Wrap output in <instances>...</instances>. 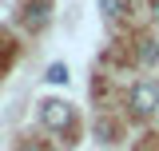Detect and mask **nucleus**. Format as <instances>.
Listing matches in <instances>:
<instances>
[{"instance_id": "obj_1", "label": "nucleus", "mask_w": 159, "mask_h": 151, "mask_svg": "<svg viewBox=\"0 0 159 151\" xmlns=\"http://www.w3.org/2000/svg\"><path fill=\"white\" fill-rule=\"evenodd\" d=\"M40 119H44V127L64 131V127L72 123V108H68L64 99H44V103H40Z\"/></svg>"}, {"instance_id": "obj_2", "label": "nucleus", "mask_w": 159, "mask_h": 151, "mask_svg": "<svg viewBox=\"0 0 159 151\" xmlns=\"http://www.w3.org/2000/svg\"><path fill=\"white\" fill-rule=\"evenodd\" d=\"M131 108H135V115H151L159 108V88L147 84V80L135 84V88H131Z\"/></svg>"}, {"instance_id": "obj_3", "label": "nucleus", "mask_w": 159, "mask_h": 151, "mask_svg": "<svg viewBox=\"0 0 159 151\" xmlns=\"http://www.w3.org/2000/svg\"><path fill=\"white\" fill-rule=\"evenodd\" d=\"M159 60V44L155 40H139V64H155Z\"/></svg>"}, {"instance_id": "obj_4", "label": "nucleus", "mask_w": 159, "mask_h": 151, "mask_svg": "<svg viewBox=\"0 0 159 151\" xmlns=\"http://www.w3.org/2000/svg\"><path fill=\"white\" fill-rule=\"evenodd\" d=\"M99 12H103L107 20H116L119 12H123V0H99Z\"/></svg>"}, {"instance_id": "obj_5", "label": "nucleus", "mask_w": 159, "mask_h": 151, "mask_svg": "<svg viewBox=\"0 0 159 151\" xmlns=\"http://www.w3.org/2000/svg\"><path fill=\"white\" fill-rule=\"evenodd\" d=\"M44 80H48V84H68V68H64V64H52Z\"/></svg>"}, {"instance_id": "obj_6", "label": "nucleus", "mask_w": 159, "mask_h": 151, "mask_svg": "<svg viewBox=\"0 0 159 151\" xmlns=\"http://www.w3.org/2000/svg\"><path fill=\"white\" fill-rule=\"evenodd\" d=\"M16 151H44V147H40V143H20Z\"/></svg>"}, {"instance_id": "obj_7", "label": "nucleus", "mask_w": 159, "mask_h": 151, "mask_svg": "<svg viewBox=\"0 0 159 151\" xmlns=\"http://www.w3.org/2000/svg\"><path fill=\"white\" fill-rule=\"evenodd\" d=\"M151 16H155V20H159V0H151Z\"/></svg>"}]
</instances>
